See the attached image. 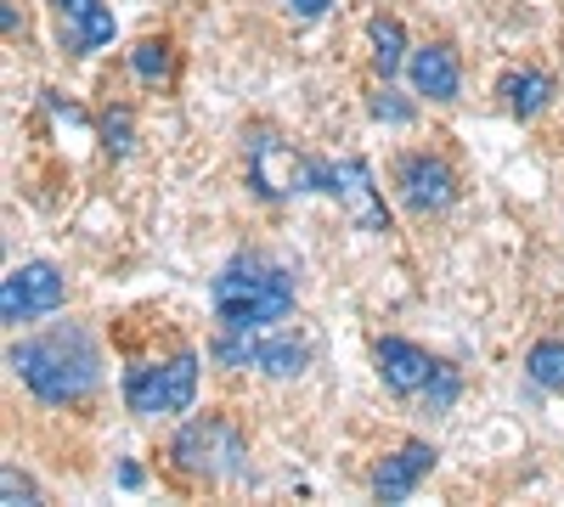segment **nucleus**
<instances>
[{
	"instance_id": "2",
	"label": "nucleus",
	"mask_w": 564,
	"mask_h": 507,
	"mask_svg": "<svg viewBox=\"0 0 564 507\" xmlns=\"http://www.w3.org/2000/svg\"><path fill=\"white\" fill-rule=\"evenodd\" d=\"M7 361L29 384V395L45 400V406H74L102 384V355H97V344H90V333H79V328H57L45 339L12 344Z\"/></svg>"
},
{
	"instance_id": "10",
	"label": "nucleus",
	"mask_w": 564,
	"mask_h": 507,
	"mask_svg": "<svg viewBox=\"0 0 564 507\" xmlns=\"http://www.w3.org/2000/svg\"><path fill=\"white\" fill-rule=\"evenodd\" d=\"M372 355H379V378H384V389L401 395V400L430 389L435 366H441L430 350H417L412 339H379V350H372Z\"/></svg>"
},
{
	"instance_id": "12",
	"label": "nucleus",
	"mask_w": 564,
	"mask_h": 507,
	"mask_svg": "<svg viewBox=\"0 0 564 507\" xmlns=\"http://www.w3.org/2000/svg\"><path fill=\"white\" fill-rule=\"evenodd\" d=\"M406 79L417 97H430V102H457V85H463V68H457V52L441 40L430 45H417V52L406 57Z\"/></svg>"
},
{
	"instance_id": "15",
	"label": "nucleus",
	"mask_w": 564,
	"mask_h": 507,
	"mask_svg": "<svg viewBox=\"0 0 564 507\" xmlns=\"http://www.w3.org/2000/svg\"><path fill=\"white\" fill-rule=\"evenodd\" d=\"M497 90H502V102H508V113H513V119H536V113L553 102V90H558V85H553V74L525 68V74H508Z\"/></svg>"
},
{
	"instance_id": "22",
	"label": "nucleus",
	"mask_w": 564,
	"mask_h": 507,
	"mask_svg": "<svg viewBox=\"0 0 564 507\" xmlns=\"http://www.w3.org/2000/svg\"><path fill=\"white\" fill-rule=\"evenodd\" d=\"M282 7H289L294 18H305V23H311V18H322L327 7H334V0H282Z\"/></svg>"
},
{
	"instance_id": "14",
	"label": "nucleus",
	"mask_w": 564,
	"mask_h": 507,
	"mask_svg": "<svg viewBox=\"0 0 564 507\" xmlns=\"http://www.w3.org/2000/svg\"><path fill=\"white\" fill-rule=\"evenodd\" d=\"M367 45H372V68H379L384 79H395L401 68H406V29H401V18H390V12H372V23H367Z\"/></svg>"
},
{
	"instance_id": "16",
	"label": "nucleus",
	"mask_w": 564,
	"mask_h": 507,
	"mask_svg": "<svg viewBox=\"0 0 564 507\" xmlns=\"http://www.w3.org/2000/svg\"><path fill=\"white\" fill-rule=\"evenodd\" d=\"M525 378L547 395H564V339H542L525 355Z\"/></svg>"
},
{
	"instance_id": "18",
	"label": "nucleus",
	"mask_w": 564,
	"mask_h": 507,
	"mask_svg": "<svg viewBox=\"0 0 564 507\" xmlns=\"http://www.w3.org/2000/svg\"><path fill=\"white\" fill-rule=\"evenodd\" d=\"M463 395V378H457V366H435V378H430V389H423V400H430V411H452V400Z\"/></svg>"
},
{
	"instance_id": "8",
	"label": "nucleus",
	"mask_w": 564,
	"mask_h": 507,
	"mask_svg": "<svg viewBox=\"0 0 564 507\" xmlns=\"http://www.w3.org/2000/svg\"><path fill=\"white\" fill-rule=\"evenodd\" d=\"M322 192H327V198H339V203H345V214L361 225V232H390V209H384V192L372 187L367 158L322 164Z\"/></svg>"
},
{
	"instance_id": "7",
	"label": "nucleus",
	"mask_w": 564,
	"mask_h": 507,
	"mask_svg": "<svg viewBox=\"0 0 564 507\" xmlns=\"http://www.w3.org/2000/svg\"><path fill=\"white\" fill-rule=\"evenodd\" d=\"M209 355L220 366H260L265 378H300L305 361H311V344L305 339H289V333L260 339V333H226L220 328V339H215Z\"/></svg>"
},
{
	"instance_id": "11",
	"label": "nucleus",
	"mask_w": 564,
	"mask_h": 507,
	"mask_svg": "<svg viewBox=\"0 0 564 507\" xmlns=\"http://www.w3.org/2000/svg\"><path fill=\"white\" fill-rule=\"evenodd\" d=\"M435 456L441 451L430 440H406L395 456H384V463L372 469V496H379V502H406L417 491V480L435 469Z\"/></svg>"
},
{
	"instance_id": "17",
	"label": "nucleus",
	"mask_w": 564,
	"mask_h": 507,
	"mask_svg": "<svg viewBox=\"0 0 564 507\" xmlns=\"http://www.w3.org/2000/svg\"><path fill=\"white\" fill-rule=\"evenodd\" d=\"M130 68L141 85H164L170 68H175V52H170V40H141L135 52H130Z\"/></svg>"
},
{
	"instance_id": "6",
	"label": "nucleus",
	"mask_w": 564,
	"mask_h": 507,
	"mask_svg": "<svg viewBox=\"0 0 564 507\" xmlns=\"http://www.w3.org/2000/svg\"><path fill=\"white\" fill-rule=\"evenodd\" d=\"M63 299H68V276L52 260H29L0 283V321H7V328H23V321H34V316L63 310Z\"/></svg>"
},
{
	"instance_id": "19",
	"label": "nucleus",
	"mask_w": 564,
	"mask_h": 507,
	"mask_svg": "<svg viewBox=\"0 0 564 507\" xmlns=\"http://www.w3.org/2000/svg\"><path fill=\"white\" fill-rule=\"evenodd\" d=\"M0 502H7V507H34V502H40L34 480H29L18 463H7V469H0Z\"/></svg>"
},
{
	"instance_id": "4",
	"label": "nucleus",
	"mask_w": 564,
	"mask_h": 507,
	"mask_svg": "<svg viewBox=\"0 0 564 507\" xmlns=\"http://www.w3.org/2000/svg\"><path fill=\"white\" fill-rule=\"evenodd\" d=\"M198 400V355L175 350L170 361H148L124 373V406L135 418H175V411H193Z\"/></svg>"
},
{
	"instance_id": "1",
	"label": "nucleus",
	"mask_w": 564,
	"mask_h": 507,
	"mask_svg": "<svg viewBox=\"0 0 564 507\" xmlns=\"http://www.w3.org/2000/svg\"><path fill=\"white\" fill-rule=\"evenodd\" d=\"M209 299L226 333H265L282 316H294V276L265 254H231L215 276Z\"/></svg>"
},
{
	"instance_id": "3",
	"label": "nucleus",
	"mask_w": 564,
	"mask_h": 507,
	"mask_svg": "<svg viewBox=\"0 0 564 507\" xmlns=\"http://www.w3.org/2000/svg\"><path fill=\"white\" fill-rule=\"evenodd\" d=\"M243 153H249V187L265 203H289V198L322 192V164L305 158L300 147H289L276 130H249Z\"/></svg>"
},
{
	"instance_id": "24",
	"label": "nucleus",
	"mask_w": 564,
	"mask_h": 507,
	"mask_svg": "<svg viewBox=\"0 0 564 507\" xmlns=\"http://www.w3.org/2000/svg\"><path fill=\"white\" fill-rule=\"evenodd\" d=\"M119 485H130V491H135V485H141V469H135V463H124V469H119Z\"/></svg>"
},
{
	"instance_id": "9",
	"label": "nucleus",
	"mask_w": 564,
	"mask_h": 507,
	"mask_svg": "<svg viewBox=\"0 0 564 507\" xmlns=\"http://www.w3.org/2000/svg\"><path fill=\"white\" fill-rule=\"evenodd\" d=\"M395 187H401V203H406L412 214H441V209H452V198H457V175H452V164L435 158V153H406V158L395 164Z\"/></svg>"
},
{
	"instance_id": "21",
	"label": "nucleus",
	"mask_w": 564,
	"mask_h": 507,
	"mask_svg": "<svg viewBox=\"0 0 564 507\" xmlns=\"http://www.w3.org/2000/svg\"><path fill=\"white\" fill-rule=\"evenodd\" d=\"M372 119H390V124H406V119H412V108H406V102H395L390 90H384V97H372Z\"/></svg>"
},
{
	"instance_id": "5",
	"label": "nucleus",
	"mask_w": 564,
	"mask_h": 507,
	"mask_svg": "<svg viewBox=\"0 0 564 507\" xmlns=\"http://www.w3.org/2000/svg\"><path fill=\"white\" fill-rule=\"evenodd\" d=\"M170 456H175L181 474H198V480H238V474L249 469V440L238 434V423H226L220 411H209V418H193V423L175 434Z\"/></svg>"
},
{
	"instance_id": "20",
	"label": "nucleus",
	"mask_w": 564,
	"mask_h": 507,
	"mask_svg": "<svg viewBox=\"0 0 564 507\" xmlns=\"http://www.w3.org/2000/svg\"><path fill=\"white\" fill-rule=\"evenodd\" d=\"M102 147H108L113 158L130 153V108H108V119H102Z\"/></svg>"
},
{
	"instance_id": "23",
	"label": "nucleus",
	"mask_w": 564,
	"mask_h": 507,
	"mask_svg": "<svg viewBox=\"0 0 564 507\" xmlns=\"http://www.w3.org/2000/svg\"><path fill=\"white\" fill-rule=\"evenodd\" d=\"M0 29H7V34H18V7H12V0L0 7Z\"/></svg>"
},
{
	"instance_id": "13",
	"label": "nucleus",
	"mask_w": 564,
	"mask_h": 507,
	"mask_svg": "<svg viewBox=\"0 0 564 507\" xmlns=\"http://www.w3.org/2000/svg\"><path fill=\"white\" fill-rule=\"evenodd\" d=\"M63 12V45L68 52H97V45L113 40V12L102 0H57Z\"/></svg>"
}]
</instances>
